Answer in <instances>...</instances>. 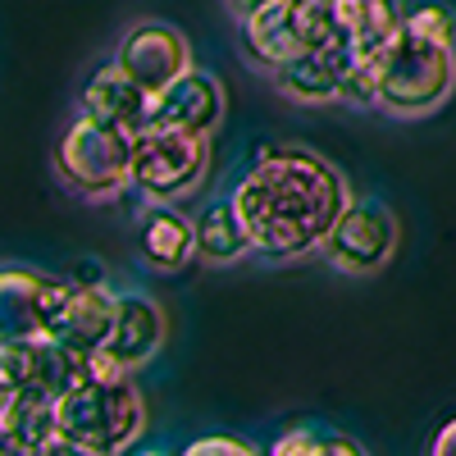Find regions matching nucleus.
Returning a JSON list of instances; mask_svg holds the SVG:
<instances>
[{
	"label": "nucleus",
	"mask_w": 456,
	"mask_h": 456,
	"mask_svg": "<svg viewBox=\"0 0 456 456\" xmlns=\"http://www.w3.org/2000/svg\"><path fill=\"white\" fill-rule=\"evenodd\" d=\"M233 206L260 256L297 260L324 247L342 210L352 206V187L342 169L315 151L274 146L260 151L251 169L238 178Z\"/></svg>",
	"instance_id": "1"
},
{
	"label": "nucleus",
	"mask_w": 456,
	"mask_h": 456,
	"mask_svg": "<svg viewBox=\"0 0 456 456\" xmlns=\"http://www.w3.org/2000/svg\"><path fill=\"white\" fill-rule=\"evenodd\" d=\"M146 425H151L146 397L133 384L128 370L92 365L78 384L60 397V443H64V452L119 456V452L137 447Z\"/></svg>",
	"instance_id": "2"
},
{
	"label": "nucleus",
	"mask_w": 456,
	"mask_h": 456,
	"mask_svg": "<svg viewBox=\"0 0 456 456\" xmlns=\"http://www.w3.org/2000/svg\"><path fill=\"white\" fill-rule=\"evenodd\" d=\"M452 92L456 42H438V37L411 32L402 23V32L374 60V105L397 119H420V114H434Z\"/></svg>",
	"instance_id": "3"
},
{
	"label": "nucleus",
	"mask_w": 456,
	"mask_h": 456,
	"mask_svg": "<svg viewBox=\"0 0 456 456\" xmlns=\"http://www.w3.org/2000/svg\"><path fill=\"white\" fill-rule=\"evenodd\" d=\"M133 137L96 114H78L55 142V174L83 201H114L133 187Z\"/></svg>",
	"instance_id": "4"
},
{
	"label": "nucleus",
	"mask_w": 456,
	"mask_h": 456,
	"mask_svg": "<svg viewBox=\"0 0 456 456\" xmlns=\"http://www.w3.org/2000/svg\"><path fill=\"white\" fill-rule=\"evenodd\" d=\"M206 169H210V146L201 133L146 124L133 137V192H142L146 201L192 197Z\"/></svg>",
	"instance_id": "5"
},
{
	"label": "nucleus",
	"mask_w": 456,
	"mask_h": 456,
	"mask_svg": "<svg viewBox=\"0 0 456 456\" xmlns=\"http://www.w3.org/2000/svg\"><path fill=\"white\" fill-rule=\"evenodd\" d=\"M114 297H119V288H110L101 265L78 260L73 274L55 279V288H51L46 338L64 342V347L83 352V356H96L105 333H110V320H114Z\"/></svg>",
	"instance_id": "6"
},
{
	"label": "nucleus",
	"mask_w": 456,
	"mask_h": 456,
	"mask_svg": "<svg viewBox=\"0 0 456 456\" xmlns=\"http://www.w3.org/2000/svg\"><path fill=\"white\" fill-rule=\"evenodd\" d=\"M397 238H402L397 215L384 201H352L342 210V219L333 224V233L324 238L320 251L342 274H374L393 260Z\"/></svg>",
	"instance_id": "7"
},
{
	"label": "nucleus",
	"mask_w": 456,
	"mask_h": 456,
	"mask_svg": "<svg viewBox=\"0 0 456 456\" xmlns=\"http://www.w3.org/2000/svg\"><path fill=\"white\" fill-rule=\"evenodd\" d=\"M165 338H169V315L160 311V301L151 292H137V288H119L110 333L101 342V352L92 356V365L133 374L165 347Z\"/></svg>",
	"instance_id": "8"
},
{
	"label": "nucleus",
	"mask_w": 456,
	"mask_h": 456,
	"mask_svg": "<svg viewBox=\"0 0 456 456\" xmlns=\"http://www.w3.org/2000/svg\"><path fill=\"white\" fill-rule=\"evenodd\" d=\"M114 64H119L128 78H137L146 92H165L178 73L192 69V46H187V37L174 23L142 19V23H133L119 37V46H114Z\"/></svg>",
	"instance_id": "9"
},
{
	"label": "nucleus",
	"mask_w": 456,
	"mask_h": 456,
	"mask_svg": "<svg viewBox=\"0 0 456 456\" xmlns=\"http://www.w3.org/2000/svg\"><path fill=\"white\" fill-rule=\"evenodd\" d=\"M224 83L215 78L210 69H187L178 78L156 92V110H151V124H165V128H183V133H201L210 137L224 124Z\"/></svg>",
	"instance_id": "10"
},
{
	"label": "nucleus",
	"mask_w": 456,
	"mask_h": 456,
	"mask_svg": "<svg viewBox=\"0 0 456 456\" xmlns=\"http://www.w3.org/2000/svg\"><path fill=\"white\" fill-rule=\"evenodd\" d=\"M137 256L156 274H183L197 260V219H187L174 201H146L137 210Z\"/></svg>",
	"instance_id": "11"
},
{
	"label": "nucleus",
	"mask_w": 456,
	"mask_h": 456,
	"mask_svg": "<svg viewBox=\"0 0 456 456\" xmlns=\"http://www.w3.org/2000/svg\"><path fill=\"white\" fill-rule=\"evenodd\" d=\"M51 288H55V279L42 274V270H28V265H0V347L46 338Z\"/></svg>",
	"instance_id": "12"
},
{
	"label": "nucleus",
	"mask_w": 456,
	"mask_h": 456,
	"mask_svg": "<svg viewBox=\"0 0 456 456\" xmlns=\"http://www.w3.org/2000/svg\"><path fill=\"white\" fill-rule=\"evenodd\" d=\"M0 452H28V456L64 452L60 397L46 388H19L0 402Z\"/></svg>",
	"instance_id": "13"
},
{
	"label": "nucleus",
	"mask_w": 456,
	"mask_h": 456,
	"mask_svg": "<svg viewBox=\"0 0 456 456\" xmlns=\"http://www.w3.org/2000/svg\"><path fill=\"white\" fill-rule=\"evenodd\" d=\"M333 23L338 46L356 64H374L402 32V5L397 0H333Z\"/></svg>",
	"instance_id": "14"
},
{
	"label": "nucleus",
	"mask_w": 456,
	"mask_h": 456,
	"mask_svg": "<svg viewBox=\"0 0 456 456\" xmlns=\"http://www.w3.org/2000/svg\"><path fill=\"white\" fill-rule=\"evenodd\" d=\"M83 110L105 119V124H114V128H124V133H142L151 124V110H156V92H146L137 78H128V73L110 60L105 69H96L87 78Z\"/></svg>",
	"instance_id": "15"
},
{
	"label": "nucleus",
	"mask_w": 456,
	"mask_h": 456,
	"mask_svg": "<svg viewBox=\"0 0 456 456\" xmlns=\"http://www.w3.org/2000/svg\"><path fill=\"white\" fill-rule=\"evenodd\" d=\"M238 23H242L247 55L260 69H270V73H279L283 64H292L297 55L311 51L306 37H301V28H297V19H292V0H274V5H265V10L238 19Z\"/></svg>",
	"instance_id": "16"
},
{
	"label": "nucleus",
	"mask_w": 456,
	"mask_h": 456,
	"mask_svg": "<svg viewBox=\"0 0 456 456\" xmlns=\"http://www.w3.org/2000/svg\"><path fill=\"white\" fill-rule=\"evenodd\" d=\"M247 251H256V247H251V233H247L233 197L210 201L201 210V219H197V256L215 260V265H228V260H238Z\"/></svg>",
	"instance_id": "17"
},
{
	"label": "nucleus",
	"mask_w": 456,
	"mask_h": 456,
	"mask_svg": "<svg viewBox=\"0 0 456 456\" xmlns=\"http://www.w3.org/2000/svg\"><path fill=\"white\" fill-rule=\"evenodd\" d=\"M279 456H361V443L342 438V434H315L306 425L288 429L283 438H274Z\"/></svg>",
	"instance_id": "18"
},
{
	"label": "nucleus",
	"mask_w": 456,
	"mask_h": 456,
	"mask_svg": "<svg viewBox=\"0 0 456 456\" xmlns=\"http://www.w3.org/2000/svg\"><path fill=\"white\" fill-rule=\"evenodd\" d=\"M402 23L411 32L438 37V42H456V10L443 5V0H415V5H402Z\"/></svg>",
	"instance_id": "19"
},
{
	"label": "nucleus",
	"mask_w": 456,
	"mask_h": 456,
	"mask_svg": "<svg viewBox=\"0 0 456 456\" xmlns=\"http://www.w3.org/2000/svg\"><path fill=\"white\" fill-rule=\"evenodd\" d=\"M187 456H256V447L247 438H228V434H215V438H192L183 447Z\"/></svg>",
	"instance_id": "20"
},
{
	"label": "nucleus",
	"mask_w": 456,
	"mask_h": 456,
	"mask_svg": "<svg viewBox=\"0 0 456 456\" xmlns=\"http://www.w3.org/2000/svg\"><path fill=\"white\" fill-rule=\"evenodd\" d=\"M429 452H434V456H456V415H452V420H447V425L434 434Z\"/></svg>",
	"instance_id": "21"
},
{
	"label": "nucleus",
	"mask_w": 456,
	"mask_h": 456,
	"mask_svg": "<svg viewBox=\"0 0 456 456\" xmlns=\"http://www.w3.org/2000/svg\"><path fill=\"white\" fill-rule=\"evenodd\" d=\"M265 5H274V0H228V10H233L238 19H247V14H256V10H265Z\"/></svg>",
	"instance_id": "22"
}]
</instances>
